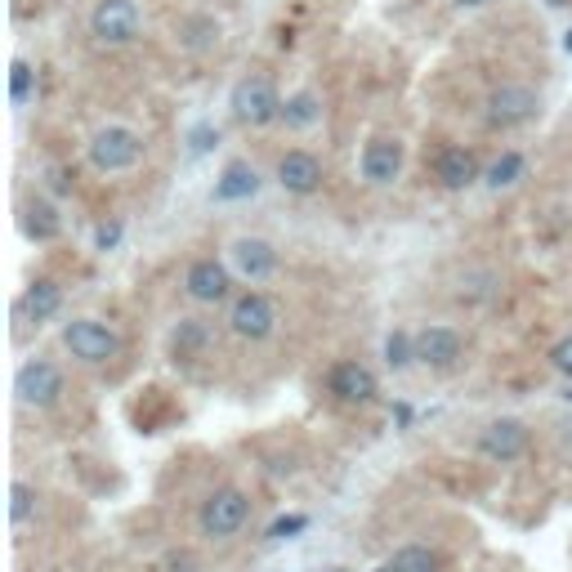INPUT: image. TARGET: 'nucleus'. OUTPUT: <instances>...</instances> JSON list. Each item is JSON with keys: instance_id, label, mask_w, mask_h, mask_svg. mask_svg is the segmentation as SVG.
<instances>
[{"instance_id": "nucleus-20", "label": "nucleus", "mask_w": 572, "mask_h": 572, "mask_svg": "<svg viewBox=\"0 0 572 572\" xmlns=\"http://www.w3.org/2000/svg\"><path fill=\"white\" fill-rule=\"evenodd\" d=\"M322 121V99L313 90H295L282 103V126L286 130H313Z\"/></svg>"}, {"instance_id": "nucleus-1", "label": "nucleus", "mask_w": 572, "mask_h": 572, "mask_svg": "<svg viewBox=\"0 0 572 572\" xmlns=\"http://www.w3.org/2000/svg\"><path fill=\"white\" fill-rule=\"evenodd\" d=\"M228 108H233L237 126H251V130L282 121L278 85H273L269 76H242V81L233 85V94H228Z\"/></svg>"}, {"instance_id": "nucleus-12", "label": "nucleus", "mask_w": 572, "mask_h": 572, "mask_svg": "<svg viewBox=\"0 0 572 572\" xmlns=\"http://www.w3.org/2000/svg\"><path fill=\"white\" fill-rule=\"evenodd\" d=\"M327 389L340 398V403H349V407H367L371 398L380 394L376 371L362 367V362H354V358H345V362H336V367H331Z\"/></svg>"}, {"instance_id": "nucleus-17", "label": "nucleus", "mask_w": 572, "mask_h": 572, "mask_svg": "<svg viewBox=\"0 0 572 572\" xmlns=\"http://www.w3.org/2000/svg\"><path fill=\"white\" fill-rule=\"evenodd\" d=\"M260 193V170L251 161H228L215 179V202H251Z\"/></svg>"}, {"instance_id": "nucleus-6", "label": "nucleus", "mask_w": 572, "mask_h": 572, "mask_svg": "<svg viewBox=\"0 0 572 572\" xmlns=\"http://www.w3.org/2000/svg\"><path fill=\"white\" fill-rule=\"evenodd\" d=\"M14 394L23 407L45 412V407H54L63 398V371L54 367L50 358H27L23 367L14 371Z\"/></svg>"}, {"instance_id": "nucleus-4", "label": "nucleus", "mask_w": 572, "mask_h": 572, "mask_svg": "<svg viewBox=\"0 0 572 572\" xmlns=\"http://www.w3.org/2000/svg\"><path fill=\"white\" fill-rule=\"evenodd\" d=\"M246 519H251V497H246L242 488H215L211 497L202 501V514H197V523H202V532L211 541L237 537V532L246 528Z\"/></svg>"}, {"instance_id": "nucleus-35", "label": "nucleus", "mask_w": 572, "mask_h": 572, "mask_svg": "<svg viewBox=\"0 0 572 572\" xmlns=\"http://www.w3.org/2000/svg\"><path fill=\"white\" fill-rule=\"evenodd\" d=\"M331 572H349V568H331Z\"/></svg>"}, {"instance_id": "nucleus-33", "label": "nucleus", "mask_w": 572, "mask_h": 572, "mask_svg": "<svg viewBox=\"0 0 572 572\" xmlns=\"http://www.w3.org/2000/svg\"><path fill=\"white\" fill-rule=\"evenodd\" d=\"M371 572H398L394 564H380V568H371Z\"/></svg>"}, {"instance_id": "nucleus-31", "label": "nucleus", "mask_w": 572, "mask_h": 572, "mask_svg": "<svg viewBox=\"0 0 572 572\" xmlns=\"http://www.w3.org/2000/svg\"><path fill=\"white\" fill-rule=\"evenodd\" d=\"M166 572H197V559L179 550V555H170V559H166Z\"/></svg>"}, {"instance_id": "nucleus-21", "label": "nucleus", "mask_w": 572, "mask_h": 572, "mask_svg": "<svg viewBox=\"0 0 572 572\" xmlns=\"http://www.w3.org/2000/svg\"><path fill=\"white\" fill-rule=\"evenodd\" d=\"M211 345V327L202 318H179V327L170 331V354L175 358H193Z\"/></svg>"}, {"instance_id": "nucleus-8", "label": "nucleus", "mask_w": 572, "mask_h": 572, "mask_svg": "<svg viewBox=\"0 0 572 572\" xmlns=\"http://www.w3.org/2000/svg\"><path fill=\"white\" fill-rule=\"evenodd\" d=\"M541 112V99L537 90H528V85H497V90L488 94V121L501 130H514V126H528L532 117Z\"/></svg>"}, {"instance_id": "nucleus-18", "label": "nucleus", "mask_w": 572, "mask_h": 572, "mask_svg": "<svg viewBox=\"0 0 572 572\" xmlns=\"http://www.w3.org/2000/svg\"><path fill=\"white\" fill-rule=\"evenodd\" d=\"M18 309H23L27 322H50L54 313L63 309V286L54 278H32L23 291V300H18Z\"/></svg>"}, {"instance_id": "nucleus-11", "label": "nucleus", "mask_w": 572, "mask_h": 572, "mask_svg": "<svg viewBox=\"0 0 572 572\" xmlns=\"http://www.w3.org/2000/svg\"><path fill=\"white\" fill-rule=\"evenodd\" d=\"M528 443H532L528 425L514 421V416H501V421L483 425V434H479V452L488 456V461H501V465L519 461V456L528 452Z\"/></svg>"}, {"instance_id": "nucleus-32", "label": "nucleus", "mask_w": 572, "mask_h": 572, "mask_svg": "<svg viewBox=\"0 0 572 572\" xmlns=\"http://www.w3.org/2000/svg\"><path fill=\"white\" fill-rule=\"evenodd\" d=\"M456 5H465V9H479V5H488V0H456Z\"/></svg>"}, {"instance_id": "nucleus-28", "label": "nucleus", "mask_w": 572, "mask_h": 572, "mask_svg": "<svg viewBox=\"0 0 572 572\" xmlns=\"http://www.w3.org/2000/svg\"><path fill=\"white\" fill-rule=\"evenodd\" d=\"M121 237H126V224H121V219H103V224L94 228V251H117Z\"/></svg>"}, {"instance_id": "nucleus-5", "label": "nucleus", "mask_w": 572, "mask_h": 572, "mask_svg": "<svg viewBox=\"0 0 572 572\" xmlns=\"http://www.w3.org/2000/svg\"><path fill=\"white\" fill-rule=\"evenodd\" d=\"M228 327H233L237 340L260 345V340H269L273 331H278V304H273L264 291H242L233 304H228Z\"/></svg>"}, {"instance_id": "nucleus-24", "label": "nucleus", "mask_w": 572, "mask_h": 572, "mask_svg": "<svg viewBox=\"0 0 572 572\" xmlns=\"http://www.w3.org/2000/svg\"><path fill=\"white\" fill-rule=\"evenodd\" d=\"M385 362L394 371L412 367V362H416V336H407V331H398V327L389 331V336H385Z\"/></svg>"}, {"instance_id": "nucleus-13", "label": "nucleus", "mask_w": 572, "mask_h": 572, "mask_svg": "<svg viewBox=\"0 0 572 572\" xmlns=\"http://www.w3.org/2000/svg\"><path fill=\"white\" fill-rule=\"evenodd\" d=\"M465 354V340H461V331L456 327H425V331H416V362H425V367H434V371H447V367H456Z\"/></svg>"}, {"instance_id": "nucleus-14", "label": "nucleus", "mask_w": 572, "mask_h": 572, "mask_svg": "<svg viewBox=\"0 0 572 572\" xmlns=\"http://www.w3.org/2000/svg\"><path fill=\"white\" fill-rule=\"evenodd\" d=\"M278 184L286 188V193H295V197H313V193L322 188V161L313 157V152H304V148L282 152V161H278Z\"/></svg>"}, {"instance_id": "nucleus-34", "label": "nucleus", "mask_w": 572, "mask_h": 572, "mask_svg": "<svg viewBox=\"0 0 572 572\" xmlns=\"http://www.w3.org/2000/svg\"><path fill=\"white\" fill-rule=\"evenodd\" d=\"M564 50H568V54H572V32H568V36H564Z\"/></svg>"}, {"instance_id": "nucleus-16", "label": "nucleus", "mask_w": 572, "mask_h": 572, "mask_svg": "<svg viewBox=\"0 0 572 572\" xmlns=\"http://www.w3.org/2000/svg\"><path fill=\"white\" fill-rule=\"evenodd\" d=\"M434 179H438L443 188H452V193H461V188H470V184H479V179H483L479 157H474L470 148H461V143H452V148L438 152Z\"/></svg>"}, {"instance_id": "nucleus-7", "label": "nucleus", "mask_w": 572, "mask_h": 572, "mask_svg": "<svg viewBox=\"0 0 572 572\" xmlns=\"http://www.w3.org/2000/svg\"><path fill=\"white\" fill-rule=\"evenodd\" d=\"M143 27V14L135 0H99L90 14V32L99 45H130Z\"/></svg>"}, {"instance_id": "nucleus-19", "label": "nucleus", "mask_w": 572, "mask_h": 572, "mask_svg": "<svg viewBox=\"0 0 572 572\" xmlns=\"http://www.w3.org/2000/svg\"><path fill=\"white\" fill-rule=\"evenodd\" d=\"M18 224H23V233L32 237V242H54V237L63 233V219H59V211H54L50 202H45V197H27Z\"/></svg>"}, {"instance_id": "nucleus-2", "label": "nucleus", "mask_w": 572, "mask_h": 572, "mask_svg": "<svg viewBox=\"0 0 572 572\" xmlns=\"http://www.w3.org/2000/svg\"><path fill=\"white\" fill-rule=\"evenodd\" d=\"M63 349L85 367H108L121 354V336L99 318H72L63 327Z\"/></svg>"}, {"instance_id": "nucleus-22", "label": "nucleus", "mask_w": 572, "mask_h": 572, "mask_svg": "<svg viewBox=\"0 0 572 572\" xmlns=\"http://www.w3.org/2000/svg\"><path fill=\"white\" fill-rule=\"evenodd\" d=\"M523 170H528L523 152H501V157L483 170V184H488V188H514L523 179Z\"/></svg>"}, {"instance_id": "nucleus-15", "label": "nucleus", "mask_w": 572, "mask_h": 572, "mask_svg": "<svg viewBox=\"0 0 572 572\" xmlns=\"http://www.w3.org/2000/svg\"><path fill=\"white\" fill-rule=\"evenodd\" d=\"M233 269L246 282H264L278 273V246L264 242V237H237L233 242Z\"/></svg>"}, {"instance_id": "nucleus-3", "label": "nucleus", "mask_w": 572, "mask_h": 572, "mask_svg": "<svg viewBox=\"0 0 572 572\" xmlns=\"http://www.w3.org/2000/svg\"><path fill=\"white\" fill-rule=\"evenodd\" d=\"M143 157V139L130 126H103L90 135V166L99 175H126Z\"/></svg>"}, {"instance_id": "nucleus-25", "label": "nucleus", "mask_w": 572, "mask_h": 572, "mask_svg": "<svg viewBox=\"0 0 572 572\" xmlns=\"http://www.w3.org/2000/svg\"><path fill=\"white\" fill-rule=\"evenodd\" d=\"M36 501H41V497H36L32 483L18 479L14 488H9V523H14V528H23V523L36 514Z\"/></svg>"}, {"instance_id": "nucleus-9", "label": "nucleus", "mask_w": 572, "mask_h": 572, "mask_svg": "<svg viewBox=\"0 0 572 572\" xmlns=\"http://www.w3.org/2000/svg\"><path fill=\"white\" fill-rule=\"evenodd\" d=\"M184 291H188V300H197V304H224L228 295H233V269L219 264L215 255H202V260L188 264Z\"/></svg>"}, {"instance_id": "nucleus-29", "label": "nucleus", "mask_w": 572, "mask_h": 572, "mask_svg": "<svg viewBox=\"0 0 572 572\" xmlns=\"http://www.w3.org/2000/svg\"><path fill=\"white\" fill-rule=\"evenodd\" d=\"M550 367H555L564 380H572V336H564L555 349H550Z\"/></svg>"}, {"instance_id": "nucleus-10", "label": "nucleus", "mask_w": 572, "mask_h": 572, "mask_svg": "<svg viewBox=\"0 0 572 572\" xmlns=\"http://www.w3.org/2000/svg\"><path fill=\"white\" fill-rule=\"evenodd\" d=\"M403 157H407L403 143L389 139V135H376V139H367V148H362L358 170H362L367 184L389 188V184H398V175H403Z\"/></svg>"}, {"instance_id": "nucleus-27", "label": "nucleus", "mask_w": 572, "mask_h": 572, "mask_svg": "<svg viewBox=\"0 0 572 572\" xmlns=\"http://www.w3.org/2000/svg\"><path fill=\"white\" fill-rule=\"evenodd\" d=\"M304 528H309V519H304V514H286V519H273L269 523L264 541H291V537H300Z\"/></svg>"}, {"instance_id": "nucleus-26", "label": "nucleus", "mask_w": 572, "mask_h": 572, "mask_svg": "<svg viewBox=\"0 0 572 572\" xmlns=\"http://www.w3.org/2000/svg\"><path fill=\"white\" fill-rule=\"evenodd\" d=\"M32 81H36L32 63L14 59V68H9V99H14V103H27V94H32Z\"/></svg>"}, {"instance_id": "nucleus-30", "label": "nucleus", "mask_w": 572, "mask_h": 572, "mask_svg": "<svg viewBox=\"0 0 572 572\" xmlns=\"http://www.w3.org/2000/svg\"><path fill=\"white\" fill-rule=\"evenodd\" d=\"M211 143H219V130H215V126H197L193 135H188V152L197 157V152H206Z\"/></svg>"}, {"instance_id": "nucleus-23", "label": "nucleus", "mask_w": 572, "mask_h": 572, "mask_svg": "<svg viewBox=\"0 0 572 572\" xmlns=\"http://www.w3.org/2000/svg\"><path fill=\"white\" fill-rule=\"evenodd\" d=\"M389 564H394L398 572H438V555L429 546H416L412 541V546H398Z\"/></svg>"}]
</instances>
